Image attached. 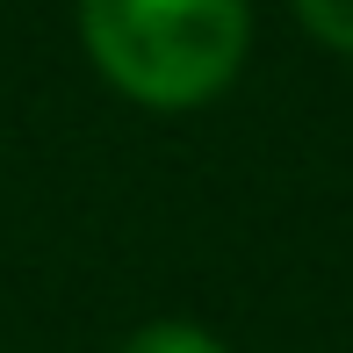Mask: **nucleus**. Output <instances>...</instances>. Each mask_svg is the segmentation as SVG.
Instances as JSON below:
<instances>
[{
	"label": "nucleus",
	"mask_w": 353,
	"mask_h": 353,
	"mask_svg": "<svg viewBox=\"0 0 353 353\" xmlns=\"http://www.w3.org/2000/svg\"><path fill=\"white\" fill-rule=\"evenodd\" d=\"M303 29H310L317 43H332V51H353V0H296Z\"/></svg>",
	"instance_id": "3"
},
{
	"label": "nucleus",
	"mask_w": 353,
	"mask_h": 353,
	"mask_svg": "<svg viewBox=\"0 0 353 353\" xmlns=\"http://www.w3.org/2000/svg\"><path fill=\"white\" fill-rule=\"evenodd\" d=\"M94 65L144 108H195L245 65V0H79Z\"/></svg>",
	"instance_id": "1"
},
{
	"label": "nucleus",
	"mask_w": 353,
	"mask_h": 353,
	"mask_svg": "<svg viewBox=\"0 0 353 353\" xmlns=\"http://www.w3.org/2000/svg\"><path fill=\"white\" fill-rule=\"evenodd\" d=\"M123 353H223V339H216V332H202V325H181V317H159V325L130 332Z\"/></svg>",
	"instance_id": "2"
}]
</instances>
